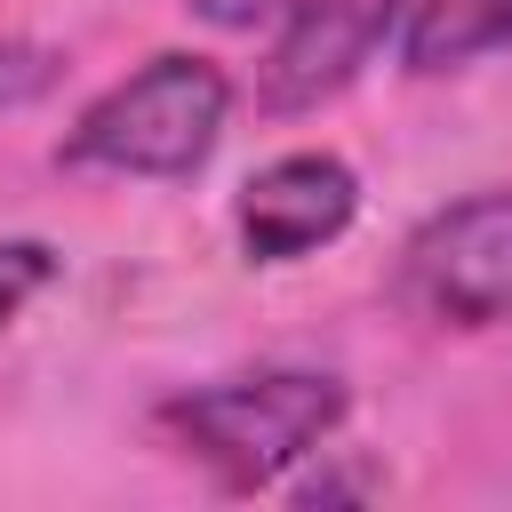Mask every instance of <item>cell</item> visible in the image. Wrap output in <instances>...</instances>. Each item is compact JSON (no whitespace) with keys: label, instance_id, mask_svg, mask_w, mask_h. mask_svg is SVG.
Instances as JSON below:
<instances>
[{"label":"cell","instance_id":"cell-1","mask_svg":"<svg viewBox=\"0 0 512 512\" xmlns=\"http://www.w3.org/2000/svg\"><path fill=\"white\" fill-rule=\"evenodd\" d=\"M224 112H232L224 64H208L192 48H160L152 64H136L128 80H112L72 120V136L56 144V160L64 168H96V176L176 184V176L208 168V152L224 136Z\"/></svg>","mask_w":512,"mask_h":512},{"label":"cell","instance_id":"cell-2","mask_svg":"<svg viewBox=\"0 0 512 512\" xmlns=\"http://www.w3.org/2000/svg\"><path fill=\"white\" fill-rule=\"evenodd\" d=\"M344 408L352 400L328 368H256V376H224L160 400V424L224 488H272L344 424Z\"/></svg>","mask_w":512,"mask_h":512},{"label":"cell","instance_id":"cell-3","mask_svg":"<svg viewBox=\"0 0 512 512\" xmlns=\"http://www.w3.org/2000/svg\"><path fill=\"white\" fill-rule=\"evenodd\" d=\"M400 288L432 328H496V320H512V184L440 208L408 240Z\"/></svg>","mask_w":512,"mask_h":512},{"label":"cell","instance_id":"cell-4","mask_svg":"<svg viewBox=\"0 0 512 512\" xmlns=\"http://www.w3.org/2000/svg\"><path fill=\"white\" fill-rule=\"evenodd\" d=\"M352 216H360V176L336 152H280L232 200V232H240L248 264H296L312 248L344 240Z\"/></svg>","mask_w":512,"mask_h":512},{"label":"cell","instance_id":"cell-5","mask_svg":"<svg viewBox=\"0 0 512 512\" xmlns=\"http://www.w3.org/2000/svg\"><path fill=\"white\" fill-rule=\"evenodd\" d=\"M408 0H296L280 16V40L264 56L256 104L264 112H312L336 88L360 80V64L384 48V32L400 24Z\"/></svg>","mask_w":512,"mask_h":512},{"label":"cell","instance_id":"cell-6","mask_svg":"<svg viewBox=\"0 0 512 512\" xmlns=\"http://www.w3.org/2000/svg\"><path fill=\"white\" fill-rule=\"evenodd\" d=\"M496 48H512V0H416L400 24V64L416 80L464 72Z\"/></svg>","mask_w":512,"mask_h":512},{"label":"cell","instance_id":"cell-7","mask_svg":"<svg viewBox=\"0 0 512 512\" xmlns=\"http://www.w3.org/2000/svg\"><path fill=\"white\" fill-rule=\"evenodd\" d=\"M56 72H64L56 48H40V40H0V112L40 104V96L56 88Z\"/></svg>","mask_w":512,"mask_h":512},{"label":"cell","instance_id":"cell-8","mask_svg":"<svg viewBox=\"0 0 512 512\" xmlns=\"http://www.w3.org/2000/svg\"><path fill=\"white\" fill-rule=\"evenodd\" d=\"M56 280V248L48 240H0V328Z\"/></svg>","mask_w":512,"mask_h":512},{"label":"cell","instance_id":"cell-9","mask_svg":"<svg viewBox=\"0 0 512 512\" xmlns=\"http://www.w3.org/2000/svg\"><path fill=\"white\" fill-rule=\"evenodd\" d=\"M200 24H216V32H256V24H272V16H288L296 0H184Z\"/></svg>","mask_w":512,"mask_h":512}]
</instances>
